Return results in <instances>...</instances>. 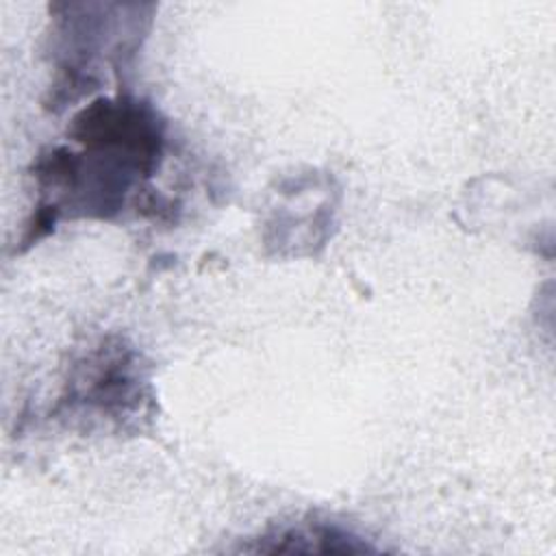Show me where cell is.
Returning a JSON list of instances; mask_svg holds the SVG:
<instances>
[{"instance_id": "6da1fadb", "label": "cell", "mask_w": 556, "mask_h": 556, "mask_svg": "<svg viewBox=\"0 0 556 556\" xmlns=\"http://www.w3.org/2000/svg\"><path fill=\"white\" fill-rule=\"evenodd\" d=\"M245 552H321V554H365L376 552L361 534L330 521H306L271 530Z\"/></svg>"}]
</instances>
